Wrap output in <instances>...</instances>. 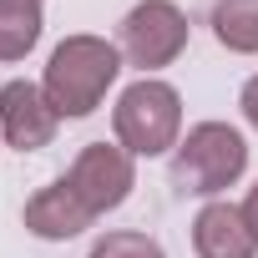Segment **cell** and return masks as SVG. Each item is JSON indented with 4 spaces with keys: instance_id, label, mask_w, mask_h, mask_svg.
<instances>
[{
    "instance_id": "obj_9",
    "label": "cell",
    "mask_w": 258,
    "mask_h": 258,
    "mask_svg": "<svg viewBox=\"0 0 258 258\" xmlns=\"http://www.w3.org/2000/svg\"><path fill=\"white\" fill-rule=\"evenodd\" d=\"M213 36L233 56H258V0H218Z\"/></svg>"
},
{
    "instance_id": "obj_12",
    "label": "cell",
    "mask_w": 258,
    "mask_h": 258,
    "mask_svg": "<svg viewBox=\"0 0 258 258\" xmlns=\"http://www.w3.org/2000/svg\"><path fill=\"white\" fill-rule=\"evenodd\" d=\"M238 106H243V116H248V126H258V76H248V86H243V96H238Z\"/></svg>"
},
{
    "instance_id": "obj_3",
    "label": "cell",
    "mask_w": 258,
    "mask_h": 258,
    "mask_svg": "<svg viewBox=\"0 0 258 258\" xmlns=\"http://www.w3.org/2000/svg\"><path fill=\"white\" fill-rule=\"evenodd\" d=\"M248 172V142L238 126L228 121H198L192 132L177 142V157H172V182L182 192H223L233 187L238 177Z\"/></svg>"
},
{
    "instance_id": "obj_6",
    "label": "cell",
    "mask_w": 258,
    "mask_h": 258,
    "mask_svg": "<svg viewBox=\"0 0 258 258\" xmlns=\"http://www.w3.org/2000/svg\"><path fill=\"white\" fill-rule=\"evenodd\" d=\"M56 106L36 81H6L0 86V137L16 152H41L56 137Z\"/></svg>"
},
{
    "instance_id": "obj_10",
    "label": "cell",
    "mask_w": 258,
    "mask_h": 258,
    "mask_svg": "<svg viewBox=\"0 0 258 258\" xmlns=\"http://www.w3.org/2000/svg\"><path fill=\"white\" fill-rule=\"evenodd\" d=\"M41 41V6L36 0H0V61H21Z\"/></svg>"
},
{
    "instance_id": "obj_13",
    "label": "cell",
    "mask_w": 258,
    "mask_h": 258,
    "mask_svg": "<svg viewBox=\"0 0 258 258\" xmlns=\"http://www.w3.org/2000/svg\"><path fill=\"white\" fill-rule=\"evenodd\" d=\"M243 218H248V228L258 233V182L248 187V198H243Z\"/></svg>"
},
{
    "instance_id": "obj_14",
    "label": "cell",
    "mask_w": 258,
    "mask_h": 258,
    "mask_svg": "<svg viewBox=\"0 0 258 258\" xmlns=\"http://www.w3.org/2000/svg\"><path fill=\"white\" fill-rule=\"evenodd\" d=\"M36 6H41V0H36Z\"/></svg>"
},
{
    "instance_id": "obj_8",
    "label": "cell",
    "mask_w": 258,
    "mask_h": 258,
    "mask_svg": "<svg viewBox=\"0 0 258 258\" xmlns=\"http://www.w3.org/2000/svg\"><path fill=\"white\" fill-rule=\"evenodd\" d=\"M192 248H198V258H253L258 253V233L248 228L243 208L208 203L192 218Z\"/></svg>"
},
{
    "instance_id": "obj_1",
    "label": "cell",
    "mask_w": 258,
    "mask_h": 258,
    "mask_svg": "<svg viewBox=\"0 0 258 258\" xmlns=\"http://www.w3.org/2000/svg\"><path fill=\"white\" fill-rule=\"evenodd\" d=\"M121 71V51L101 36H66L41 76L46 101L56 106V116H91L106 96V86Z\"/></svg>"
},
{
    "instance_id": "obj_5",
    "label": "cell",
    "mask_w": 258,
    "mask_h": 258,
    "mask_svg": "<svg viewBox=\"0 0 258 258\" xmlns=\"http://www.w3.org/2000/svg\"><path fill=\"white\" fill-rule=\"evenodd\" d=\"M66 182L81 192V203L91 213H111L132 198L137 187V172H132V152L126 147H106V142H86L81 157L71 162Z\"/></svg>"
},
{
    "instance_id": "obj_7",
    "label": "cell",
    "mask_w": 258,
    "mask_h": 258,
    "mask_svg": "<svg viewBox=\"0 0 258 258\" xmlns=\"http://www.w3.org/2000/svg\"><path fill=\"white\" fill-rule=\"evenodd\" d=\"M91 218H96V213L81 203V192H76L66 177L51 182V187H41V192L26 203V228H31L36 238H46V243H66V238L86 233Z\"/></svg>"
},
{
    "instance_id": "obj_2",
    "label": "cell",
    "mask_w": 258,
    "mask_h": 258,
    "mask_svg": "<svg viewBox=\"0 0 258 258\" xmlns=\"http://www.w3.org/2000/svg\"><path fill=\"white\" fill-rule=\"evenodd\" d=\"M111 121H116V142L132 157H162L177 147V132H182V96L167 81L142 76L116 96Z\"/></svg>"
},
{
    "instance_id": "obj_4",
    "label": "cell",
    "mask_w": 258,
    "mask_h": 258,
    "mask_svg": "<svg viewBox=\"0 0 258 258\" xmlns=\"http://www.w3.org/2000/svg\"><path fill=\"white\" fill-rule=\"evenodd\" d=\"M187 46V16L172 6V0H142L121 16V56L142 66V71H162L182 56Z\"/></svg>"
},
{
    "instance_id": "obj_11",
    "label": "cell",
    "mask_w": 258,
    "mask_h": 258,
    "mask_svg": "<svg viewBox=\"0 0 258 258\" xmlns=\"http://www.w3.org/2000/svg\"><path fill=\"white\" fill-rule=\"evenodd\" d=\"M91 258H167V253H162L157 238L121 228V233H101V238L91 243Z\"/></svg>"
}]
</instances>
